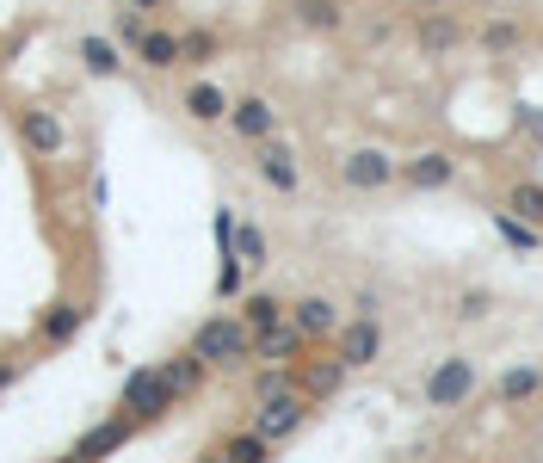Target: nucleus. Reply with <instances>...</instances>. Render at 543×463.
<instances>
[{
    "mask_svg": "<svg viewBox=\"0 0 543 463\" xmlns=\"http://www.w3.org/2000/svg\"><path fill=\"white\" fill-rule=\"evenodd\" d=\"M500 235H506V241H519V247H531V241H537V235H531L519 217H506V210H500Z\"/></svg>",
    "mask_w": 543,
    "mask_h": 463,
    "instance_id": "obj_30",
    "label": "nucleus"
},
{
    "mask_svg": "<svg viewBox=\"0 0 543 463\" xmlns=\"http://www.w3.org/2000/svg\"><path fill=\"white\" fill-rule=\"evenodd\" d=\"M229 241H235V260H241L247 272H260V266H266V235H260V223H235Z\"/></svg>",
    "mask_w": 543,
    "mask_h": 463,
    "instance_id": "obj_17",
    "label": "nucleus"
},
{
    "mask_svg": "<svg viewBox=\"0 0 543 463\" xmlns=\"http://www.w3.org/2000/svg\"><path fill=\"white\" fill-rule=\"evenodd\" d=\"M241 278H247V266H241L235 254H223V272H216V297H235V291H241Z\"/></svg>",
    "mask_w": 543,
    "mask_h": 463,
    "instance_id": "obj_27",
    "label": "nucleus"
},
{
    "mask_svg": "<svg viewBox=\"0 0 543 463\" xmlns=\"http://www.w3.org/2000/svg\"><path fill=\"white\" fill-rule=\"evenodd\" d=\"M173 402H179V389L161 377V365H142V371L124 377V414H130V420H155V414H167Z\"/></svg>",
    "mask_w": 543,
    "mask_h": 463,
    "instance_id": "obj_2",
    "label": "nucleus"
},
{
    "mask_svg": "<svg viewBox=\"0 0 543 463\" xmlns=\"http://www.w3.org/2000/svg\"><path fill=\"white\" fill-rule=\"evenodd\" d=\"M192 352L210 371H235V365L253 359V328L241 322V315H210V322L192 334Z\"/></svg>",
    "mask_w": 543,
    "mask_h": 463,
    "instance_id": "obj_1",
    "label": "nucleus"
},
{
    "mask_svg": "<svg viewBox=\"0 0 543 463\" xmlns=\"http://www.w3.org/2000/svg\"><path fill=\"white\" fill-rule=\"evenodd\" d=\"M266 451H272V439H260V433H241V439L223 445V457H235V463H260Z\"/></svg>",
    "mask_w": 543,
    "mask_h": 463,
    "instance_id": "obj_24",
    "label": "nucleus"
},
{
    "mask_svg": "<svg viewBox=\"0 0 543 463\" xmlns=\"http://www.w3.org/2000/svg\"><path fill=\"white\" fill-rule=\"evenodd\" d=\"M186 118H192V124H223V118H229V99H223V87L192 81V87H186Z\"/></svg>",
    "mask_w": 543,
    "mask_h": 463,
    "instance_id": "obj_11",
    "label": "nucleus"
},
{
    "mask_svg": "<svg viewBox=\"0 0 543 463\" xmlns=\"http://www.w3.org/2000/svg\"><path fill=\"white\" fill-rule=\"evenodd\" d=\"M420 44H426V50H451V44H457V25H451V19H426Z\"/></svg>",
    "mask_w": 543,
    "mask_h": 463,
    "instance_id": "obj_26",
    "label": "nucleus"
},
{
    "mask_svg": "<svg viewBox=\"0 0 543 463\" xmlns=\"http://www.w3.org/2000/svg\"><path fill=\"white\" fill-rule=\"evenodd\" d=\"M130 7H136V13H155V7H161V0H130Z\"/></svg>",
    "mask_w": 543,
    "mask_h": 463,
    "instance_id": "obj_33",
    "label": "nucleus"
},
{
    "mask_svg": "<svg viewBox=\"0 0 543 463\" xmlns=\"http://www.w3.org/2000/svg\"><path fill=\"white\" fill-rule=\"evenodd\" d=\"M469 383H476L469 359H445L439 371L426 377V402H432V408H451V402H463V396H469Z\"/></svg>",
    "mask_w": 543,
    "mask_h": 463,
    "instance_id": "obj_8",
    "label": "nucleus"
},
{
    "mask_svg": "<svg viewBox=\"0 0 543 463\" xmlns=\"http://www.w3.org/2000/svg\"><path fill=\"white\" fill-rule=\"evenodd\" d=\"M241 322H247L253 334H266V328H278V322H284V303L260 291V297H247V303H241Z\"/></svg>",
    "mask_w": 543,
    "mask_h": 463,
    "instance_id": "obj_19",
    "label": "nucleus"
},
{
    "mask_svg": "<svg viewBox=\"0 0 543 463\" xmlns=\"http://www.w3.org/2000/svg\"><path fill=\"white\" fill-rule=\"evenodd\" d=\"M136 62L155 68V75H167V68H179V38H173V31H142V38H136Z\"/></svg>",
    "mask_w": 543,
    "mask_h": 463,
    "instance_id": "obj_10",
    "label": "nucleus"
},
{
    "mask_svg": "<svg viewBox=\"0 0 543 463\" xmlns=\"http://www.w3.org/2000/svg\"><path fill=\"white\" fill-rule=\"evenodd\" d=\"M204 371H210V365L198 359V352H179V359H167V365H161V377L179 389V396H192V389L204 383Z\"/></svg>",
    "mask_w": 543,
    "mask_h": 463,
    "instance_id": "obj_16",
    "label": "nucleus"
},
{
    "mask_svg": "<svg viewBox=\"0 0 543 463\" xmlns=\"http://www.w3.org/2000/svg\"><path fill=\"white\" fill-rule=\"evenodd\" d=\"M142 31H149V19H142L136 7H130V13H118V44H136Z\"/></svg>",
    "mask_w": 543,
    "mask_h": 463,
    "instance_id": "obj_29",
    "label": "nucleus"
},
{
    "mask_svg": "<svg viewBox=\"0 0 543 463\" xmlns=\"http://www.w3.org/2000/svg\"><path fill=\"white\" fill-rule=\"evenodd\" d=\"M229 124H235V136H241V142H266V136L278 130V112H272V99L247 93V99H235V105H229Z\"/></svg>",
    "mask_w": 543,
    "mask_h": 463,
    "instance_id": "obj_7",
    "label": "nucleus"
},
{
    "mask_svg": "<svg viewBox=\"0 0 543 463\" xmlns=\"http://www.w3.org/2000/svg\"><path fill=\"white\" fill-rule=\"evenodd\" d=\"M377 359V322H371V315H358V322L340 334V365L352 371V365H371Z\"/></svg>",
    "mask_w": 543,
    "mask_h": 463,
    "instance_id": "obj_9",
    "label": "nucleus"
},
{
    "mask_svg": "<svg viewBox=\"0 0 543 463\" xmlns=\"http://www.w3.org/2000/svg\"><path fill=\"white\" fill-rule=\"evenodd\" d=\"M340 371H346V365H321V371L309 377V389H334V383H340Z\"/></svg>",
    "mask_w": 543,
    "mask_h": 463,
    "instance_id": "obj_31",
    "label": "nucleus"
},
{
    "mask_svg": "<svg viewBox=\"0 0 543 463\" xmlns=\"http://www.w3.org/2000/svg\"><path fill=\"white\" fill-rule=\"evenodd\" d=\"M340 180H346L352 192H377V186H389V180H395V161H389L383 149H352V155H346V167H340Z\"/></svg>",
    "mask_w": 543,
    "mask_h": 463,
    "instance_id": "obj_6",
    "label": "nucleus"
},
{
    "mask_svg": "<svg viewBox=\"0 0 543 463\" xmlns=\"http://www.w3.org/2000/svg\"><path fill=\"white\" fill-rule=\"evenodd\" d=\"M402 180L408 186H451V161L445 155H420V161L402 167Z\"/></svg>",
    "mask_w": 543,
    "mask_h": 463,
    "instance_id": "obj_18",
    "label": "nucleus"
},
{
    "mask_svg": "<svg viewBox=\"0 0 543 463\" xmlns=\"http://www.w3.org/2000/svg\"><path fill=\"white\" fill-rule=\"evenodd\" d=\"M537 389H543V371H506L500 377V402H525V396H537Z\"/></svg>",
    "mask_w": 543,
    "mask_h": 463,
    "instance_id": "obj_21",
    "label": "nucleus"
},
{
    "mask_svg": "<svg viewBox=\"0 0 543 463\" xmlns=\"http://www.w3.org/2000/svg\"><path fill=\"white\" fill-rule=\"evenodd\" d=\"M291 322L303 328V340H309V334H334V303H328V297H303V303L291 309Z\"/></svg>",
    "mask_w": 543,
    "mask_h": 463,
    "instance_id": "obj_15",
    "label": "nucleus"
},
{
    "mask_svg": "<svg viewBox=\"0 0 543 463\" xmlns=\"http://www.w3.org/2000/svg\"><path fill=\"white\" fill-rule=\"evenodd\" d=\"M297 19H303L309 31H334V25H340V7H334V0H297Z\"/></svg>",
    "mask_w": 543,
    "mask_h": 463,
    "instance_id": "obj_23",
    "label": "nucleus"
},
{
    "mask_svg": "<svg viewBox=\"0 0 543 463\" xmlns=\"http://www.w3.org/2000/svg\"><path fill=\"white\" fill-rule=\"evenodd\" d=\"M278 389H291V371H260V377H253V396H278Z\"/></svg>",
    "mask_w": 543,
    "mask_h": 463,
    "instance_id": "obj_28",
    "label": "nucleus"
},
{
    "mask_svg": "<svg viewBox=\"0 0 543 463\" xmlns=\"http://www.w3.org/2000/svg\"><path fill=\"white\" fill-rule=\"evenodd\" d=\"M303 346V328L291 322V328H266V334H253V359H291V352Z\"/></svg>",
    "mask_w": 543,
    "mask_h": 463,
    "instance_id": "obj_14",
    "label": "nucleus"
},
{
    "mask_svg": "<svg viewBox=\"0 0 543 463\" xmlns=\"http://www.w3.org/2000/svg\"><path fill=\"white\" fill-rule=\"evenodd\" d=\"M87 315H93V309L68 303V297L44 303V309H38V346H68V340H75V334L87 328Z\"/></svg>",
    "mask_w": 543,
    "mask_h": 463,
    "instance_id": "obj_5",
    "label": "nucleus"
},
{
    "mask_svg": "<svg viewBox=\"0 0 543 463\" xmlns=\"http://www.w3.org/2000/svg\"><path fill=\"white\" fill-rule=\"evenodd\" d=\"M13 377H19V365H0V389H13Z\"/></svg>",
    "mask_w": 543,
    "mask_h": 463,
    "instance_id": "obj_32",
    "label": "nucleus"
},
{
    "mask_svg": "<svg viewBox=\"0 0 543 463\" xmlns=\"http://www.w3.org/2000/svg\"><path fill=\"white\" fill-rule=\"evenodd\" d=\"M260 173H266V186H278V192H297V155H291V149H278L272 136L260 142Z\"/></svg>",
    "mask_w": 543,
    "mask_h": 463,
    "instance_id": "obj_13",
    "label": "nucleus"
},
{
    "mask_svg": "<svg viewBox=\"0 0 543 463\" xmlns=\"http://www.w3.org/2000/svg\"><path fill=\"white\" fill-rule=\"evenodd\" d=\"M297 426H303V396H291V389L266 396V402H260V414H253V433L272 439V445H278V439H291Z\"/></svg>",
    "mask_w": 543,
    "mask_h": 463,
    "instance_id": "obj_4",
    "label": "nucleus"
},
{
    "mask_svg": "<svg viewBox=\"0 0 543 463\" xmlns=\"http://www.w3.org/2000/svg\"><path fill=\"white\" fill-rule=\"evenodd\" d=\"M81 62H87V75H99V81L124 75V56H118V44H112V38H99V31H87V38H81Z\"/></svg>",
    "mask_w": 543,
    "mask_h": 463,
    "instance_id": "obj_12",
    "label": "nucleus"
},
{
    "mask_svg": "<svg viewBox=\"0 0 543 463\" xmlns=\"http://www.w3.org/2000/svg\"><path fill=\"white\" fill-rule=\"evenodd\" d=\"M506 210H513L519 223H543V186H513V198H506Z\"/></svg>",
    "mask_w": 543,
    "mask_h": 463,
    "instance_id": "obj_22",
    "label": "nucleus"
},
{
    "mask_svg": "<svg viewBox=\"0 0 543 463\" xmlns=\"http://www.w3.org/2000/svg\"><path fill=\"white\" fill-rule=\"evenodd\" d=\"M19 136H25V149H31V155H44V161H56V155L68 149V124L50 112V105H38V99H31L25 112H19Z\"/></svg>",
    "mask_w": 543,
    "mask_h": 463,
    "instance_id": "obj_3",
    "label": "nucleus"
},
{
    "mask_svg": "<svg viewBox=\"0 0 543 463\" xmlns=\"http://www.w3.org/2000/svg\"><path fill=\"white\" fill-rule=\"evenodd\" d=\"M124 433H130V420L99 426V433H87V439L75 445V457H105V451H118V445H124Z\"/></svg>",
    "mask_w": 543,
    "mask_h": 463,
    "instance_id": "obj_20",
    "label": "nucleus"
},
{
    "mask_svg": "<svg viewBox=\"0 0 543 463\" xmlns=\"http://www.w3.org/2000/svg\"><path fill=\"white\" fill-rule=\"evenodd\" d=\"M179 56H186V62H210L216 38H210V31H186V38H179Z\"/></svg>",
    "mask_w": 543,
    "mask_h": 463,
    "instance_id": "obj_25",
    "label": "nucleus"
}]
</instances>
